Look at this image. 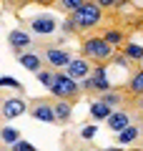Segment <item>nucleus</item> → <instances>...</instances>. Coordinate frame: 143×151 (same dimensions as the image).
Segmentation results:
<instances>
[{
  "label": "nucleus",
  "instance_id": "5701e85b",
  "mask_svg": "<svg viewBox=\"0 0 143 151\" xmlns=\"http://www.w3.org/2000/svg\"><path fill=\"white\" fill-rule=\"evenodd\" d=\"M10 149H13V151H33V149H35V146H33L30 141H23V139H18L15 144L10 146Z\"/></svg>",
  "mask_w": 143,
  "mask_h": 151
},
{
  "label": "nucleus",
  "instance_id": "1a4fd4ad",
  "mask_svg": "<svg viewBox=\"0 0 143 151\" xmlns=\"http://www.w3.org/2000/svg\"><path fill=\"white\" fill-rule=\"evenodd\" d=\"M15 58H18V63H20L23 68H28L30 73H38V70L43 68V65H40V55H38V53H25V50H18Z\"/></svg>",
  "mask_w": 143,
  "mask_h": 151
},
{
  "label": "nucleus",
  "instance_id": "f8f14e48",
  "mask_svg": "<svg viewBox=\"0 0 143 151\" xmlns=\"http://www.w3.org/2000/svg\"><path fill=\"white\" fill-rule=\"evenodd\" d=\"M8 43H10L13 48H15V53H18V50H25L28 45H30V35H28L25 30H10Z\"/></svg>",
  "mask_w": 143,
  "mask_h": 151
},
{
  "label": "nucleus",
  "instance_id": "20e7f679",
  "mask_svg": "<svg viewBox=\"0 0 143 151\" xmlns=\"http://www.w3.org/2000/svg\"><path fill=\"white\" fill-rule=\"evenodd\" d=\"M65 73H70L75 78V81H83L85 76H90L93 73V65H90V58H73L68 65H65Z\"/></svg>",
  "mask_w": 143,
  "mask_h": 151
},
{
  "label": "nucleus",
  "instance_id": "b1692460",
  "mask_svg": "<svg viewBox=\"0 0 143 151\" xmlns=\"http://www.w3.org/2000/svg\"><path fill=\"white\" fill-rule=\"evenodd\" d=\"M63 30H65V33H78V25H75V20H73L70 15L63 20Z\"/></svg>",
  "mask_w": 143,
  "mask_h": 151
},
{
  "label": "nucleus",
  "instance_id": "f257e3e1",
  "mask_svg": "<svg viewBox=\"0 0 143 151\" xmlns=\"http://www.w3.org/2000/svg\"><path fill=\"white\" fill-rule=\"evenodd\" d=\"M68 15L75 20L78 30H90V28H95L103 20V8L98 5V0H85L80 8H75V10L68 13Z\"/></svg>",
  "mask_w": 143,
  "mask_h": 151
},
{
  "label": "nucleus",
  "instance_id": "ddd939ff",
  "mask_svg": "<svg viewBox=\"0 0 143 151\" xmlns=\"http://www.w3.org/2000/svg\"><path fill=\"white\" fill-rule=\"evenodd\" d=\"M73 103H75V101H68V98H58V103H55V113H58V121H60V124H68V121H70Z\"/></svg>",
  "mask_w": 143,
  "mask_h": 151
},
{
  "label": "nucleus",
  "instance_id": "4468645a",
  "mask_svg": "<svg viewBox=\"0 0 143 151\" xmlns=\"http://www.w3.org/2000/svg\"><path fill=\"white\" fill-rule=\"evenodd\" d=\"M128 93H131V96H143V68L131 76V81H128Z\"/></svg>",
  "mask_w": 143,
  "mask_h": 151
},
{
  "label": "nucleus",
  "instance_id": "9b49d317",
  "mask_svg": "<svg viewBox=\"0 0 143 151\" xmlns=\"http://www.w3.org/2000/svg\"><path fill=\"white\" fill-rule=\"evenodd\" d=\"M111 113H113V106H108L106 101H93L90 103V119L93 121H108Z\"/></svg>",
  "mask_w": 143,
  "mask_h": 151
},
{
  "label": "nucleus",
  "instance_id": "423d86ee",
  "mask_svg": "<svg viewBox=\"0 0 143 151\" xmlns=\"http://www.w3.org/2000/svg\"><path fill=\"white\" fill-rule=\"evenodd\" d=\"M25 111H28V103L23 101L20 96L18 98H5V101H3V119L5 121L18 119V116H23Z\"/></svg>",
  "mask_w": 143,
  "mask_h": 151
},
{
  "label": "nucleus",
  "instance_id": "bb28decb",
  "mask_svg": "<svg viewBox=\"0 0 143 151\" xmlns=\"http://www.w3.org/2000/svg\"><path fill=\"white\" fill-rule=\"evenodd\" d=\"M30 3H35V5H55L58 0H30Z\"/></svg>",
  "mask_w": 143,
  "mask_h": 151
},
{
  "label": "nucleus",
  "instance_id": "a878e982",
  "mask_svg": "<svg viewBox=\"0 0 143 151\" xmlns=\"http://www.w3.org/2000/svg\"><path fill=\"white\" fill-rule=\"evenodd\" d=\"M98 5H101V8H116L118 0H98Z\"/></svg>",
  "mask_w": 143,
  "mask_h": 151
},
{
  "label": "nucleus",
  "instance_id": "aec40b11",
  "mask_svg": "<svg viewBox=\"0 0 143 151\" xmlns=\"http://www.w3.org/2000/svg\"><path fill=\"white\" fill-rule=\"evenodd\" d=\"M101 101H106L108 106H121V103H123V96L108 88V91H103V93H101Z\"/></svg>",
  "mask_w": 143,
  "mask_h": 151
},
{
  "label": "nucleus",
  "instance_id": "4be33fe9",
  "mask_svg": "<svg viewBox=\"0 0 143 151\" xmlns=\"http://www.w3.org/2000/svg\"><path fill=\"white\" fill-rule=\"evenodd\" d=\"M0 86H3V88H13V91H18V93L25 91V88H23V83L15 81V78H10V76H3V78H0Z\"/></svg>",
  "mask_w": 143,
  "mask_h": 151
},
{
  "label": "nucleus",
  "instance_id": "a211bd4d",
  "mask_svg": "<svg viewBox=\"0 0 143 151\" xmlns=\"http://www.w3.org/2000/svg\"><path fill=\"white\" fill-rule=\"evenodd\" d=\"M103 38H106L108 43H113V45H126V33H121L118 28L106 30V33H103Z\"/></svg>",
  "mask_w": 143,
  "mask_h": 151
},
{
  "label": "nucleus",
  "instance_id": "393cba45",
  "mask_svg": "<svg viewBox=\"0 0 143 151\" xmlns=\"http://www.w3.org/2000/svg\"><path fill=\"white\" fill-rule=\"evenodd\" d=\"M95 134H98V129H95V126H85V129H80V136H83L85 141H90Z\"/></svg>",
  "mask_w": 143,
  "mask_h": 151
},
{
  "label": "nucleus",
  "instance_id": "2eb2a0df",
  "mask_svg": "<svg viewBox=\"0 0 143 151\" xmlns=\"http://www.w3.org/2000/svg\"><path fill=\"white\" fill-rule=\"evenodd\" d=\"M55 73H58V68H53V65H50V68H40V70L35 73V78L48 88V91H50V86L55 83Z\"/></svg>",
  "mask_w": 143,
  "mask_h": 151
},
{
  "label": "nucleus",
  "instance_id": "f03ea898",
  "mask_svg": "<svg viewBox=\"0 0 143 151\" xmlns=\"http://www.w3.org/2000/svg\"><path fill=\"white\" fill-rule=\"evenodd\" d=\"M116 45L113 43H108L106 38H101V35H93V38H85L83 40V55L85 58H90V60H95V63H111L113 60V55H116Z\"/></svg>",
  "mask_w": 143,
  "mask_h": 151
},
{
  "label": "nucleus",
  "instance_id": "9d476101",
  "mask_svg": "<svg viewBox=\"0 0 143 151\" xmlns=\"http://www.w3.org/2000/svg\"><path fill=\"white\" fill-rule=\"evenodd\" d=\"M106 124H108V129H111V131H116V134H118V131H123L126 126H131V119H128L126 111H113L111 116H108Z\"/></svg>",
  "mask_w": 143,
  "mask_h": 151
},
{
  "label": "nucleus",
  "instance_id": "c85d7f7f",
  "mask_svg": "<svg viewBox=\"0 0 143 151\" xmlns=\"http://www.w3.org/2000/svg\"><path fill=\"white\" fill-rule=\"evenodd\" d=\"M141 68H143V58H141Z\"/></svg>",
  "mask_w": 143,
  "mask_h": 151
},
{
  "label": "nucleus",
  "instance_id": "6ab92c4d",
  "mask_svg": "<svg viewBox=\"0 0 143 151\" xmlns=\"http://www.w3.org/2000/svg\"><path fill=\"white\" fill-rule=\"evenodd\" d=\"M123 53H126L131 60H141V58H143V45H138V43H126V45H123Z\"/></svg>",
  "mask_w": 143,
  "mask_h": 151
},
{
  "label": "nucleus",
  "instance_id": "412c9836",
  "mask_svg": "<svg viewBox=\"0 0 143 151\" xmlns=\"http://www.w3.org/2000/svg\"><path fill=\"white\" fill-rule=\"evenodd\" d=\"M83 3H85V0H58L55 5H58V8H60L63 13H73L75 8H80Z\"/></svg>",
  "mask_w": 143,
  "mask_h": 151
},
{
  "label": "nucleus",
  "instance_id": "0eeeda50",
  "mask_svg": "<svg viewBox=\"0 0 143 151\" xmlns=\"http://www.w3.org/2000/svg\"><path fill=\"white\" fill-rule=\"evenodd\" d=\"M30 116L35 121H43V124H58V113H55V106H48V103H35L30 108Z\"/></svg>",
  "mask_w": 143,
  "mask_h": 151
},
{
  "label": "nucleus",
  "instance_id": "dca6fc26",
  "mask_svg": "<svg viewBox=\"0 0 143 151\" xmlns=\"http://www.w3.org/2000/svg\"><path fill=\"white\" fill-rule=\"evenodd\" d=\"M138 136H141V129H138V126H126L123 131H118V139L116 141H118V144H133Z\"/></svg>",
  "mask_w": 143,
  "mask_h": 151
},
{
  "label": "nucleus",
  "instance_id": "7ed1b4c3",
  "mask_svg": "<svg viewBox=\"0 0 143 151\" xmlns=\"http://www.w3.org/2000/svg\"><path fill=\"white\" fill-rule=\"evenodd\" d=\"M50 93H53L55 98H68V101H78L80 96H83V86H80L78 81H75L70 73H55V83L50 86Z\"/></svg>",
  "mask_w": 143,
  "mask_h": 151
},
{
  "label": "nucleus",
  "instance_id": "f3484780",
  "mask_svg": "<svg viewBox=\"0 0 143 151\" xmlns=\"http://www.w3.org/2000/svg\"><path fill=\"white\" fill-rule=\"evenodd\" d=\"M0 139L5 141V146H8V149H10V146L15 144L18 139H20V131H15V129H13V126H3V131H0Z\"/></svg>",
  "mask_w": 143,
  "mask_h": 151
},
{
  "label": "nucleus",
  "instance_id": "39448f33",
  "mask_svg": "<svg viewBox=\"0 0 143 151\" xmlns=\"http://www.w3.org/2000/svg\"><path fill=\"white\" fill-rule=\"evenodd\" d=\"M43 55H45V60H48V65H53V68H58V70H65V65L70 63V53L68 50H63V48H45L43 50Z\"/></svg>",
  "mask_w": 143,
  "mask_h": 151
},
{
  "label": "nucleus",
  "instance_id": "6e6552de",
  "mask_svg": "<svg viewBox=\"0 0 143 151\" xmlns=\"http://www.w3.org/2000/svg\"><path fill=\"white\" fill-rule=\"evenodd\" d=\"M55 28H58V20L53 15H40L30 20V30L38 35H50V33H55Z\"/></svg>",
  "mask_w": 143,
  "mask_h": 151
},
{
  "label": "nucleus",
  "instance_id": "cd10ccee",
  "mask_svg": "<svg viewBox=\"0 0 143 151\" xmlns=\"http://www.w3.org/2000/svg\"><path fill=\"white\" fill-rule=\"evenodd\" d=\"M138 108H141V111H143V96L138 98Z\"/></svg>",
  "mask_w": 143,
  "mask_h": 151
}]
</instances>
